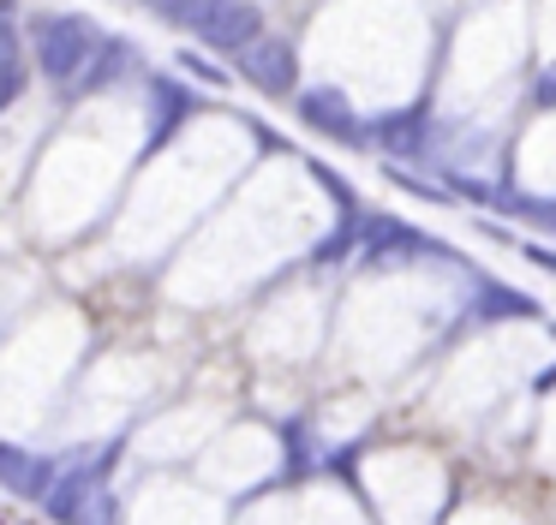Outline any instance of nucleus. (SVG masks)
I'll return each mask as SVG.
<instances>
[{
  "mask_svg": "<svg viewBox=\"0 0 556 525\" xmlns=\"http://www.w3.org/2000/svg\"><path fill=\"white\" fill-rule=\"evenodd\" d=\"M198 24H204L210 36H222V42H240V36L252 30V12H245L240 0H216V7L198 12Z\"/></svg>",
  "mask_w": 556,
  "mask_h": 525,
  "instance_id": "1",
  "label": "nucleus"
}]
</instances>
